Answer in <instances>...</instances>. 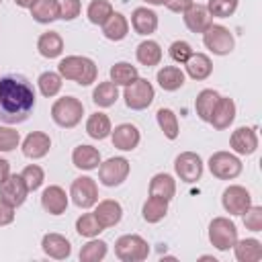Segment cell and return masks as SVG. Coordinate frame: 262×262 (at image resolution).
<instances>
[{"instance_id": "cell-35", "label": "cell", "mask_w": 262, "mask_h": 262, "mask_svg": "<svg viewBox=\"0 0 262 262\" xmlns=\"http://www.w3.org/2000/svg\"><path fill=\"white\" fill-rule=\"evenodd\" d=\"M33 20L41 25H49L57 20V2L55 0H35V4L29 8Z\"/></svg>"}, {"instance_id": "cell-40", "label": "cell", "mask_w": 262, "mask_h": 262, "mask_svg": "<svg viewBox=\"0 0 262 262\" xmlns=\"http://www.w3.org/2000/svg\"><path fill=\"white\" fill-rule=\"evenodd\" d=\"M115 10H113V4L108 2V0H92L90 4H88V8H86V16H88V20L92 23V25H104L106 23V18L113 14Z\"/></svg>"}, {"instance_id": "cell-50", "label": "cell", "mask_w": 262, "mask_h": 262, "mask_svg": "<svg viewBox=\"0 0 262 262\" xmlns=\"http://www.w3.org/2000/svg\"><path fill=\"white\" fill-rule=\"evenodd\" d=\"M10 174H12V172H10V164H8V160L0 158V182H4Z\"/></svg>"}, {"instance_id": "cell-38", "label": "cell", "mask_w": 262, "mask_h": 262, "mask_svg": "<svg viewBox=\"0 0 262 262\" xmlns=\"http://www.w3.org/2000/svg\"><path fill=\"white\" fill-rule=\"evenodd\" d=\"M137 78H139V72L129 61H117L111 68V82H115L117 86H129Z\"/></svg>"}, {"instance_id": "cell-49", "label": "cell", "mask_w": 262, "mask_h": 262, "mask_svg": "<svg viewBox=\"0 0 262 262\" xmlns=\"http://www.w3.org/2000/svg\"><path fill=\"white\" fill-rule=\"evenodd\" d=\"M190 4H194V0H166V8L168 10H172V12H178V14H182Z\"/></svg>"}, {"instance_id": "cell-52", "label": "cell", "mask_w": 262, "mask_h": 262, "mask_svg": "<svg viewBox=\"0 0 262 262\" xmlns=\"http://www.w3.org/2000/svg\"><path fill=\"white\" fill-rule=\"evenodd\" d=\"M145 4H149V6H164L166 4V0H143Z\"/></svg>"}, {"instance_id": "cell-19", "label": "cell", "mask_w": 262, "mask_h": 262, "mask_svg": "<svg viewBox=\"0 0 262 262\" xmlns=\"http://www.w3.org/2000/svg\"><path fill=\"white\" fill-rule=\"evenodd\" d=\"M41 207L49 213V215H61L68 209V194L61 186L57 184H49L43 192H41Z\"/></svg>"}, {"instance_id": "cell-21", "label": "cell", "mask_w": 262, "mask_h": 262, "mask_svg": "<svg viewBox=\"0 0 262 262\" xmlns=\"http://www.w3.org/2000/svg\"><path fill=\"white\" fill-rule=\"evenodd\" d=\"M233 119H235V102L229 96H219V100H217V104L211 113L209 123L217 131H223L233 123Z\"/></svg>"}, {"instance_id": "cell-36", "label": "cell", "mask_w": 262, "mask_h": 262, "mask_svg": "<svg viewBox=\"0 0 262 262\" xmlns=\"http://www.w3.org/2000/svg\"><path fill=\"white\" fill-rule=\"evenodd\" d=\"M106 252H108V246L104 239H96V237H90L82 248H80V260L82 262H100L106 258Z\"/></svg>"}, {"instance_id": "cell-17", "label": "cell", "mask_w": 262, "mask_h": 262, "mask_svg": "<svg viewBox=\"0 0 262 262\" xmlns=\"http://www.w3.org/2000/svg\"><path fill=\"white\" fill-rule=\"evenodd\" d=\"M51 149V137L45 131H31L23 139V156L31 160H41Z\"/></svg>"}, {"instance_id": "cell-9", "label": "cell", "mask_w": 262, "mask_h": 262, "mask_svg": "<svg viewBox=\"0 0 262 262\" xmlns=\"http://www.w3.org/2000/svg\"><path fill=\"white\" fill-rule=\"evenodd\" d=\"M203 45L215 53V55H227L233 51L235 47V39L231 35V31L223 25H211L205 33H203Z\"/></svg>"}, {"instance_id": "cell-34", "label": "cell", "mask_w": 262, "mask_h": 262, "mask_svg": "<svg viewBox=\"0 0 262 262\" xmlns=\"http://www.w3.org/2000/svg\"><path fill=\"white\" fill-rule=\"evenodd\" d=\"M166 213H168V201H164V199H160V196H147V201L143 203V207H141V217H143V221H147V223H158V221H162L164 217H166Z\"/></svg>"}, {"instance_id": "cell-3", "label": "cell", "mask_w": 262, "mask_h": 262, "mask_svg": "<svg viewBox=\"0 0 262 262\" xmlns=\"http://www.w3.org/2000/svg\"><path fill=\"white\" fill-rule=\"evenodd\" d=\"M84 117V104L76 96H61L51 104V119L63 129L76 127Z\"/></svg>"}, {"instance_id": "cell-1", "label": "cell", "mask_w": 262, "mask_h": 262, "mask_svg": "<svg viewBox=\"0 0 262 262\" xmlns=\"http://www.w3.org/2000/svg\"><path fill=\"white\" fill-rule=\"evenodd\" d=\"M35 88L25 76L6 74L0 78V123H25L35 108Z\"/></svg>"}, {"instance_id": "cell-28", "label": "cell", "mask_w": 262, "mask_h": 262, "mask_svg": "<svg viewBox=\"0 0 262 262\" xmlns=\"http://www.w3.org/2000/svg\"><path fill=\"white\" fill-rule=\"evenodd\" d=\"M37 51L47 57V59H55L63 53V39L57 31H47L37 39Z\"/></svg>"}, {"instance_id": "cell-5", "label": "cell", "mask_w": 262, "mask_h": 262, "mask_svg": "<svg viewBox=\"0 0 262 262\" xmlns=\"http://www.w3.org/2000/svg\"><path fill=\"white\" fill-rule=\"evenodd\" d=\"M237 239V227L229 217H215L209 223V242L219 252H227Z\"/></svg>"}, {"instance_id": "cell-23", "label": "cell", "mask_w": 262, "mask_h": 262, "mask_svg": "<svg viewBox=\"0 0 262 262\" xmlns=\"http://www.w3.org/2000/svg\"><path fill=\"white\" fill-rule=\"evenodd\" d=\"M72 164L80 170H96L100 164V151L94 145L80 143L72 151Z\"/></svg>"}, {"instance_id": "cell-47", "label": "cell", "mask_w": 262, "mask_h": 262, "mask_svg": "<svg viewBox=\"0 0 262 262\" xmlns=\"http://www.w3.org/2000/svg\"><path fill=\"white\" fill-rule=\"evenodd\" d=\"M20 143V135L16 129L12 127H4L0 125V151H12L16 149Z\"/></svg>"}, {"instance_id": "cell-2", "label": "cell", "mask_w": 262, "mask_h": 262, "mask_svg": "<svg viewBox=\"0 0 262 262\" xmlns=\"http://www.w3.org/2000/svg\"><path fill=\"white\" fill-rule=\"evenodd\" d=\"M57 74L63 80H72L80 86H90L92 82H96L98 68L86 55H66L57 63Z\"/></svg>"}, {"instance_id": "cell-53", "label": "cell", "mask_w": 262, "mask_h": 262, "mask_svg": "<svg viewBox=\"0 0 262 262\" xmlns=\"http://www.w3.org/2000/svg\"><path fill=\"white\" fill-rule=\"evenodd\" d=\"M0 2H2V0H0Z\"/></svg>"}, {"instance_id": "cell-16", "label": "cell", "mask_w": 262, "mask_h": 262, "mask_svg": "<svg viewBox=\"0 0 262 262\" xmlns=\"http://www.w3.org/2000/svg\"><path fill=\"white\" fill-rule=\"evenodd\" d=\"M182 20L190 33H201V35L213 25V16L209 14L205 4H190L182 12Z\"/></svg>"}, {"instance_id": "cell-13", "label": "cell", "mask_w": 262, "mask_h": 262, "mask_svg": "<svg viewBox=\"0 0 262 262\" xmlns=\"http://www.w3.org/2000/svg\"><path fill=\"white\" fill-rule=\"evenodd\" d=\"M27 194H29V188L20 174H10L4 182H0V199L12 205L14 209L27 201Z\"/></svg>"}, {"instance_id": "cell-8", "label": "cell", "mask_w": 262, "mask_h": 262, "mask_svg": "<svg viewBox=\"0 0 262 262\" xmlns=\"http://www.w3.org/2000/svg\"><path fill=\"white\" fill-rule=\"evenodd\" d=\"M242 160L231 151H215L209 158V170L219 180H233L242 174Z\"/></svg>"}, {"instance_id": "cell-22", "label": "cell", "mask_w": 262, "mask_h": 262, "mask_svg": "<svg viewBox=\"0 0 262 262\" xmlns=\"http://www.w3.org/2000/svg\"><path fill=\"white\" fill-rule=\"evenodd\" d=\"M158 23H160L158 20V14L151 8H147V6H139V8H135L131 12V27H133V31L137 35L147 37V35L156 33Z\"/></svg>"}, {"instance_id": "cell-20", "label": "cell", "mask_w": 262, "mask_h": 262, "mask_svg": "<svg viewBox=\"0 0 262 262\" xmlns=\"http://www.w3.org/2000/svg\"><path fill=\"white\" fill-rule=\"evenodd\" d=\"M94 215H96L98 223H100L104 229H108V227H115V225L121 221V217H123V207H121V203L115 201V199H104V201H98V203L94 205Z\"/></svg>"}, {"instance_id": "cell-18", "label": "cell", "mask_w": 262, "mask_h": 262, "mask_svg": "<svg viewBox=\"0 0 262 262\" xmlns=\"http://www.w3.org/2000/svg\"><path fill=\"white\" fill-rule=\"evenodd\" d=\"M41 250L45 252V256H49L53 260H66L72 254V244L66 235L51 231L41 237Z\"/></svg>"}, {"instance_id": "cell-51", "label": "cell", "mask_w": 262, "mask_h": 262, "mask_svg": "<svg viewBox=\"0 0 262 262\" xmlns=\"http://www.w3.org/2000/svg\"><path fill=\"white\" fill-rule=\"evenodd\" d=\"M14 4L20 6V8H31L35 4V0H14Z\"/></svg>"}, {"instance_id": "cell-46", "label": "cell", "mask_w": 262, "mask_h": 262, "mask_svg": "<svg viewBox=\"0 0 262 262\" xmlns=\"http://www.w3.org/2000/svg\"><path fill=\"white\" fill-rule=\"evenodd\" d=\"M168 53H170L172 61H176V63H182V66H184V63H186V59H188L194 51H192V47H190V43H188V41L178 39V41H174V43L170 45Z\"/></svg>"}, {"instance_id": "cell-44", "label": "cell", "mask_w": 262, "mask_h": 262, "mask_svg": "<svg viewBox=\"0 0 262 262\" xmlns=\"http://www.w3.org/2000/svg\"><path fill=\"white\" fill-rule=\"evenodd\" d=\"M242 217H244L246 229H250V231H254V233L262 231V207H260V205H250V207L242 213Z\"/></svg>"}, {"instance_id": "cell-31", "label": "cell", "mask_w": 262, "mask_h": 262, "mask_svg": "<svg viewBox=\"0 0 262 262\" xmlns=\"http://www.w3.org/2000/svg\"><path fill=\"white\" fill-rule=\"evenodd\" d=\"M219 96H221V94H219L217 90H213V88H205V90H201V92L196 94L194 111H196V115H199V119H201V121L209 123L211 113H213V108H215V104H217Z\"/></svg>"}, {"instance_id": "cell-6", "label": "cell", "mask_w": 262, "mask_h": 262, "mask_svg": "<svg viewBox=\"0 0 262 262\" xmlns=\"http://www.w3.org/2000/svg\"><path fill=\"white\" fill-rule=\"evenodd\" d=\"M123 98H125V104L131 111H143L154 102L156 90H154L151 82H147L145 78H137L129 86H125Z\"/></svg>"}, {"instance_id": "cell-32", "label": "cell", "mask_w": 262, "mask_h": 262, "mask_svg": "<svg viewBox=\"0 0 262 262\" xmlns=\"http://www.w3.org/2000/svg\"><path fill=\"white\" fill-rule=\"evenodd\" d=\"M111 131H113V125H111L108 115H104V113H92L86 119V133L92 139H106L111 135Z\"/></svg>"}, {"instance_id": "cell-37", "label": "cell", "mask_w": 262, "mask_h": 262, "mask_svg": "<svg viewBox=\"0 0 262 262\" xmlns=\"http://www.w3.org/2000/svg\"><path fill=\"white\" fill-rule=\"evenodd\" d=\"M156 121H158L162 133H164L168 139H176V137H178V133H180V125H178V117H176V113H174L172 108H164V106L158 108V113H156Z\"/></svg>"}, {"instance_id": "cell-10", "label": "cell", "mask_w": 262, "mask_h": 262, "mask_svg": "<svg viewBox=\"0 0 262 262\" xmlns=\"http://www.w3.org/2000/svg\"><path fill=\"white\" fill-rule=\"evenodd\" d=\"M70 196L76 207L90 209L98 203V186L96 180L90 176H78L70 186Z\"/></svg>"}, {"instance_id": "cell-42", "label": "cell", "mask_w": 262, "mask_h": 262, "mask_svg": "<svg viewBox=\"0 0 262 262\" xmlns=\"http://www.w3.org/2000/svg\"><path fill=\"white\" fill-rule=\"evenodd\" d=\"M237 4H239V0H209L205 6H207V10H209L211 16L229 18L237 10Z\"/></svg>"}, {"instance_id": "cell-26", "label": "cell", "mask_w": 262, "mask_h": 262, "mask_svg": "<svg viewBox=\"0 0 262 262\" xmlns=\"http://www.w3.org/2000/svg\"><path fill=\"white\" fill-rule=\"evenodd\" d=\"M184 72L178 68V66H164L158 70L156 74V80L160 84L162 90L166 92H174V90H180L184 86Z\"/></svg>"}, {"instance_id": "cell-12", "label": "cell", "mask_w": 262, "mask_h": 262, "mask_svg": "<svg viewBox=\"0 0 262 262\" xmlns=\"http://www.w3.org/2000/svg\"><path fill=\"white\" fill-rule=\"evenodd\" d=\"M221 205L229 215H242L252 205V194L239 184H229L221 194Z\"/></svg>"}, {"instance_id": "cell-41", "label": "cell", "mask_w": 262, "mask_h": 262, "mask_svg": "<svg viewBox=\"0 0 262 262\" xmlns=\"http://www.w3.org/2000/svg\"><path fill=\"white\" fill-rule=\"evenodd\" d=\"M104 227L98 223V219H96V215L94 213H84V215H80L78 219H76V231H78V235H82V237H96L100 231H102Z\"/></svg>"}, {"instance_id": "cell-27", "label": "cell", "mask_w": 262, "mask_h": 262, "mask_svg": "<svg viewBox=\"0 0 262 262\" xmlns=\"http://www.w3.org/2000/svg\"><path fill=\"white\" fill-rule=\"evenodd\" d=\"M149 194L151 196H160V199L170 203L174 199V194H176V180H174V176H170L166 172L154 174L151 180H149Z\"/></svg>"}, {"instance_id": "cell-7", "label": "cell", "mask_w": 262, "mask_h": 262, "mask_svg": "<svg viewBox=\"0 0 262 262\" xmlns=\"http://www.w3.org/2000/svg\"><path fill=\"white\" fill-rule=\"evenodd\" d=\"M129 172H131V164L123 156H115V158H108L106 162L98 164V180L104 186H119V184H123L127 180Z\"/></svg>"}, {"instance_id": "cell-29", "label": "cell", "mask_w": 262, "mask_h": 262, "mask_svg": "<svg viewBox=\"0 0 262 262\" xmlns=\"http://www.w3.org/2000/svg\"><path fill=\"white\" fill-rule=\"evenodd\" d=\"M129 33V20L125 14L121 12H113L106 23L102 25V35L108 39V41H123Z\"/></svg>"}, {"instance_id": "cell-30", "label": "cell", "mask_w": 262, "mask_h": 262, "mask_svg": "<svg viewBox=\"0 0 262 262\" xmlns=\"http://www.w3.org/2000/svg\"><path fill=\"white\" fill-rule=\"evenodd\" d=\"M135 57L141 66L145 68H151V66H158L162 61V47L158 41H151V39H145L137 45L135 49Z\"/></svg>"}, {"instance_id": "cell-48", "label": "cell", "mask_w": 262, "mask_h": 262, "mask_svg": "<svg viewBox=\"0 0 262 262\" xmlns=\"http://www.w3.org/2000/svg\"><path fill=\"white\" fill-rule=\"evenodd\" d=\"M14 221V207L0 199V227L10 225Z\"/></svg>"}, {"instance_id": "cell-15", "label": "cell", "mask_w": 262, "mask_h": 262, "mask_svg": "<svg viewBox=\"0 0 262 262\" xmlns=\"http://www.w3.org/2000/svg\"><path fill=\"white\" fill-rule=\"evenodd\" d=\"M111 141L121 151H133L141 141V133H139V129L135 125L121 123L111 131Z\"/></svg>"}, {"instance_id": "cell-14", "label": "cell", "mask_w": 262, "mask_h": 262, "mask_svg": "<svg viewBox=\"0 0 262 262\" xmlns=\"http://www.w3.org/2000/svg\"><path fill=\"white\" fill-rule=\"evenodd\" d=\"M229 147L237 156H252L258 149V133L254 127H237L229 137Z\"/></svg>"}, {"instance_id": "cell-24", "label": "cell", "mask_w": 262, "mask_h": 262, "mask_svg": "<svg viewBox=\"0 0 262 262\" xmlns=\"http://www.w3.org/2000/svg\"><path fill=\"white\" fill-rule=\"evenodd\" d=\"M231 248H233L237 262H260L262 260V242L256 237L235 239Z\"/></svg>"}, {"instance_id": "cell-4", "label": "cell", "mask_w": 262, "mask_h": 262, "mask_svg": "<svg viewBox=\"0 0 262 262\" xmlns=\"http://www.w3.org/2000/svg\"><path fill=\"white\" fill-rule=\"evenodd\" d=\"M115 256L121 262H141L149 256V244L137 233H125L115 242Z\"/></svg>"}, {"instance_id": "cell-39", "label": "cell", "mask_w": 262, "mask_h": 262, "mask_svg": "<svg viewBox=\"0 0 262 262\" xmlns=\"http://www.w3.org/2000/svg\"><path fill=\"white\" fill-rule=\"evenodd\" d=\"M37 86H39V92L45 98H53V96L59 94V90L63 86V78L57 72H43L37 78Z\"/></svg>"}, {"instance_id": "cell-25", "label": "cell", "mask_w": 262, "mask_h": 262, "mask_svg": "<svg viewBox=\"0 0 262 262\" xmlns=\"http://www.w3.org/2000/svg\"><path fill=\"white\" fill-rule=\"evenodd\" d=\"M184 68H186V74H188L192 80L201 82V80H207V78L211 76V72H213V61H211V57H209L207 53H192V55L186 59Z\"/></svg>"}, {"instance_id": "cell-43", "label": "cell", "mask_w": 262, "mask_h": 262, "mask_svg": "<svg viewBox=\"0 0 262 262\" xmlns=\"http://www.w3.org/2000/svg\"><path fill=\"white\" fill-rule=\"evenodd\" d=\"M20 176H23V180H25L29 192H35L37 188H41V184H43V180H45V172H43V168L37 166V164L27 166V168L20 172Z\"/></svg>"}, {"instance_id": "cell-33", "label": "cell", "mask_w": 262, "mask_h": 262, "mask_svg": "<svg viewBox=\"0 0 262 262\" xmlns=\"http://www.w3.org/2000/svg\"><path fill=\"white\" fill-rule=\"evenodd\" d=\"M117 98H119V88H117V84L111 82V80L100 82V84L92 90V102H94L96 106H100V108L113 106V104L117 102Z\"/></svg>"}, {"instance_id": "cell-11", "label": "cell", "mask_w": 262, "mask_h": 262, "mask_svg": "<svg viewBox=\"0 0 262 262\" xmlns=\"http://www.w3.org/2000/svg\"><path fill=\"white\" fill-rule=\"evenodd\" d=\"M174 172L186 184H192V182L201 180V176H203V160H201V156L194 154V151L178 154L176 160H174Z\"/></svg>"}, {"instance_id": "cell-45", "label": "cell", "mask_w": 262, "mask_h": 262, "mask_svg": "<svg viewBox=\"0 0 262 262\" xmlns=\"http://www.w3.org/2000/svg\"><path fill=\"white\" fill-rule=\"evenodd\" d=\"M57 2V18L61 20H74L82 12L80 0H55Z\"/></svg>"}]
</instances>
